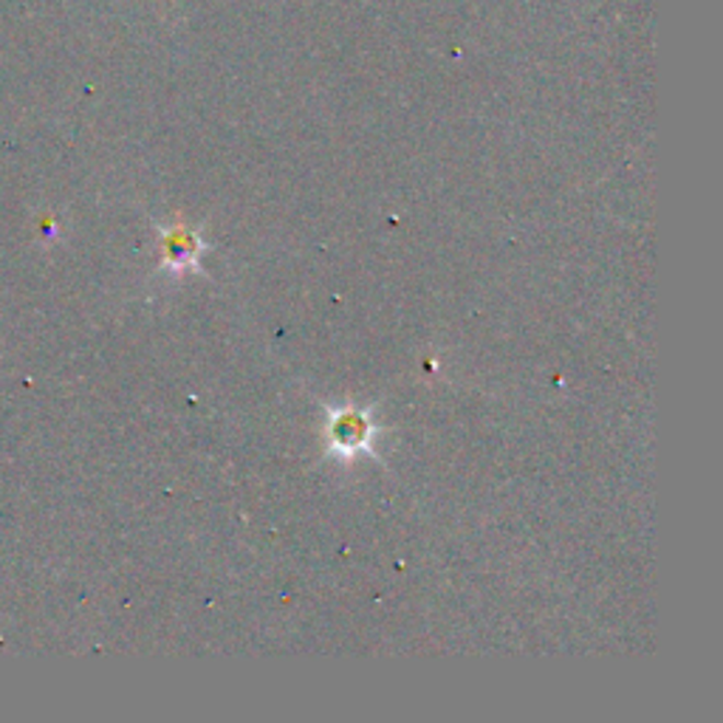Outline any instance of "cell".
Listing matches in <instances>:
<instances>
[{"label":"cell","mask_w":723,"mask_h":723,"mask_svg":"<svg viewBox=\"0 0 723 723\" xmlns=\"http://www.w3.org/2000/svg\"><path fill=\"white\" fill-rule=\"evenodd\" d=\"M325 433H329V456L340 461L368 456L376 441V424L359 408H331Z\"/></svg>","instance_id":"1"},{"label":"cell","mask_w":723,"mask_h":723,"mask_svg":"<svg viewBox=\"0 0 723 723\" xmlns=\"http://www.w3.org/2000/svg\"><path fill=\"white\" fill-rule=\"evenodd\" d=\"M202 234L190 227H175L170 232H164V263L175 272H184V268H193L198 272L202 268V252H204Z\"/></svg>","instance_id":"2"}]
</instances>
